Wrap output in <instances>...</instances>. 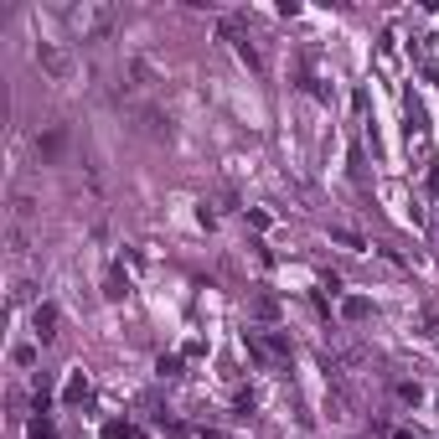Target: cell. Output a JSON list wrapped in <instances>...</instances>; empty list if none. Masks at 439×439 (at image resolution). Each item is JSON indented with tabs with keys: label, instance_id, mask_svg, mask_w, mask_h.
<instances>
[{
	"label": "cell",
	"instance_id": "1",
	"mask_svg": "<svg viewBox=\"0 0 439 439\" xmlns=\"http://www.w3.org/2000/svg\"><path fill=\"white\" fill-rule=\"evenodd\" d=\"M109 21H114L109 6H83V10H73V26H78L83 36H103V31H109Z\"/></svg>",
	"mask_w": 439,
	"mask_h": 439
},
{
	"label": "cell",
	"instance_id": "2",
	"mask_svg": "<svg viewBox=\"0 0 439 439\" xmlns=\"http://www.w3.org/2000/svg\"><path fill=\"white\" fill-rule=\"evenodd\" d=\"M31 326H36V336H42V341H52V336H57V305H36Z\"/></svg>",
	"mask_w": 439,
	"mask_h": 439
},
{
	"label": "cell",
	"instance_id": "3",
	"mask_svg": "<svg viewBox=\"0 0 439 439\" xmlns=\"http://www.w3.org/2000/svg\"><path fill=\"white\" fill-rule=\"evenodd\" d=\"M36 62H42V68L52 73V78H68V52H57V47H36Z\"/></svg>",
	"mask_w": 439,
	"mask_h": 439
},
{
	"label": "cell",
	"instance_id": "4",
	"mask_svg": "<svg viewBox=\"0 0 439 439\" xmlns=\"http://www.w3.org/2000/svg\"><path fill=\"white\" fill-rule=\"evenodd\" d=\"M222 36H228V42L238 47V57H243V62H248V73H259V52H254V47H248V42H243V36H238V31H233V26H222Z\"/></svg>",
	"mask_w": 439,
	"mask_h": 439
},
{
	"label": "cell",
	"instance_id": "5",
	"mask_svg": "<svg viewBox=\"0 0 439 439\" xmlns=\"http://www.w3.org/2000/svg\"><path fill=\"white\" fill-rule=\"evenodd\" d=\"M83 398H88V377H83V372H73L68 388H62V403H83Z\"/></svg>",
	"mask_w": 439,
	"mask_h": 439
},
{
	"label": "cell",
	"instance_id": "6",
	"mask_svg": "<svg viewBox=\"0 0 439 439\" xmlns=\"http://www.w3.org/2000/svg\"><path fill=\"white\" fill-rule=\"evenodd\" d=\"M124 295H129V279H124V274L114 269L109 279H103V300H124Z\"/></svg>",
	"mask_w": 439,
	"mask_h": 439
},
{
	"label": "cell",
	"instance_id": "7",
	"mask_svg": "<svg viewBox=\"0 0 439 439\" xmlns=\"http://www.w3.org/2000/svg\"><path fill=\"white\" fill-rule=\"evenodd\" d=\"M103 439H145V429H140V424H109V429H103Z\"/></svg>",
	"mask_w": 439,
	"mask_h": 439
},
{
	"label": "cell",
	"instance_id": "8",
	"mask_svg": "<svg viewBox=\"0 0 439 439\" xmlns=\"http://www.w3.org/2000/svg\"><path fill=\"white\" fill-rule=\"evenodd\" d=\"M341 310H347V321H362V315H367V310H372V305H367V300H362V295H352V300H347V305H341Z\"/></svg>",
	"mask_w": 439,
	"mask_h": 439
},
{
	"label": "cell",
	"instance_id": "9",
	"mask_svg": "<svg viewBox=\"0 0 439 439\" xmlns=\"http://www.w3.org/2000/svg\"><path fill=\"white\" fill-rule=\"evenodd\" d=\"M26 434H31V439H52V419H47V414H36V419H31V429H26Z\"/></svg>",
	"mask_w": 439,
	"mask_h": 439
},
{
	"label": "cell",
	"instance_id": "10",
	"mask_svg": "<svg viewBox=\"0 0 439 439\" xmlns=\"http://www.w3.org/2000/svg\"><path fill=\"white\" fill-rule=\"evenodd\" d=\"M331 238H336V243H341V248H352V254H357V248H362V238H357V233H347V228H336V233H331Z\"/></svg>",
	"mask_w": 439,
	"mask_h": 439
},
{
	"label": "cell",
	"instance_id": "11",
	"mask_svg": "<svg viewBox=\"0 0 439 439\" xmlns=\"http://www.w3.org/2000/svg\"><path fill=\"white\" fill-rule=\"evenodd\" d=\"M398 398H403V403H419L424 393H419V382H403V388H398Z\"/></svg>",
	"mask_w": 439,
	"mask_h": 439
},
{
	"label": "cell",
	"instance_id": "12",
	"mask_svg": "<svg viewBox=\"0 0 439 439\" xmlns=\"http://www.w3.org/2000/svg\"><path fill=\"white\" fill-rule=\"evenodd\" d=\"M181 372V357H161V377H176Z\"/></svg>",
	"mask_w": 439,
	"mask_h": 439
},
{
	"label": "cell",
	"instance_id": "13",
	"mask_svg": "<svg viewBox=\"0 0 439 439\" xmlns=\"http://www.w3.org/2000/svg\"><path fill=\"white\" fill-rule=\"evenodd\" d=\"M57 150H62V135H57V129H52V135L42 140V155H57Z\"/></svg>",
	"mask_w": 439,
	"mask_h": 439
},
{
	"label": "cell",
	"instance_id": "14",
	"mask_svg": "<svg viewBox=\"0 0 439 439\" xmlns=\"http://www.w3.org/2000/svg\"><path fill=\"white\" fill-rule=\"evenodd\" d=\"M10 357H16V367H31V362H36V352H31V347H16Z\"/></svg>",
	"mask_w": 439,
	"mask_h": 439
},
{
	"label": "cell",
	"instance_id": "15",
	"mask_svg": "<svg viewBox=\"0 0 439 439\" xmlns=\"http://www.w3.org/2000/svg\"><path fill=\"white\" fill-rule=\"evenodd\" d=\"M393 439H424V434H408V429H398V434H393Z\"/></svg>",
	"mask_w": 439,
	"mask_h": 439
}]
</instances>
